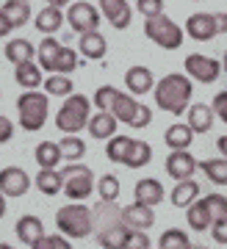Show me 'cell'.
Masks as SVG:
<instances>
[{
	"label": "cell",
	"mask_w": 227,
	"mask_h": 249,
	"mask_svg": "<svg viewBox=\"0 0 227 249\" xmlns=\"http://www.w3.org/2000/svg\"><path fill=\"white\" fill-rule=\"evenodd\" d=\"M95 230H97V244L103 249H125L131 232L122 219V208H116L114 202H103L95 208Z\"/></svg>",
	"instance_id": "1"
},
{
	"label": "cell",
	"mask_w": 227,
	"mask_h": 249,
	"mask_svg": "<svg viewBox=\"0 0 227 249\" xmlns=\"http://www.w3.org/2000/svg\"><path fill=\"white\" fill-rule=\"evenodd\" d=\"M189 100H191V78H186V75H166L155 83V103L158 108H164L169 111L172 116H183L189 111Z\"/></svg>",
	"instance_id": "2"
},
{
	"label": "cell",
	"mask_w": 227,
	"mask_h": 249,
	"mask_svg": "<svg viewBox=\"0 0 227 249\" xmlns=\"http://www.w3.org/2000/svg\"><path fill=\"white\" fill-rule=\"evenodd\" d=\"M56 227L70 238H86L95 232V211L86 205H64L56 213Z\"/></svg>",
	"instance_id": "3"
},
{
	"label": "cell",
	"mask_w": 227,
	"mask_h": 249,
	"mask_svg": "<svg viewBox=\"0 0 227 249\" xmlns=\"http://www.w3.org/2000/svg\"><path fill=\"white\" fill-rule=\"evenodd\" d=\"M47 111H50V97L42 94V91H25L17 97V116H19V127L34 133V130H42L44 119H47Z\"/></svg>",
	"instance_id": "4"
},
{
	"label": "cell",
	"mask_w": 227,
	"mask_h": 249,
	"mask_svg": "<svg viewBox=\"0 0 227 249\" xmlns=\"http://www.w3.org/2000/svg\"><path fill=\"white\" fill-rule=\"evenodd\" d=\"M92 122L89 116V100L83 94H72L64 100V106L56 114V127L67 136H75L78 130H83V124Z\"/></svg>",
	"instance_id": "5"
},
{
	"label": "cell",
	"mask_w": 227,
	"mask_h": 249,
	"mask_svg": "<svg viewBox=\"0 0 227 249\" xmlns=\"http://www.w3.org/2000/svg\"><path fill=\"white\" fill-rule=\"evenodd\" d=\"M61 178H64V194L80 202V199H86L92 191H95V175L89 166L83 163H70V166H64L61 169Z\"/></svg>",
	"instance_id": "6"
},
{
	"label": "cell",
	"mask_w": 227,
	"mask_h": 249,
	"mask_svg": "<svg viewBox=\"0 0 227 249\" xmlns=\"http://www.w3.org/2000/svg\"><path fill=\"white\" fill-rule=\"evenodd\" d=\"M144 34H147L150 42H155L164 50H177V47L183 45V31L169 17H164V14L161 17H150L144 22Z\"/></svg>",
	"instance_id": "7"
},
{
	"label": "cell",
	"mask_w": 227,
	"mask_h": 249,
	"mask_svg": "<svg viewBox=\"0 0 227 249\" xmlns=\"http://www.w3.org/2000/svg\"><path fill=\"white\" fill-rule=\"evenodd\" d=\"M67 22H70L72 31H78L80 36L92 34V31H97V25H100V11H97L92 3L80 0V3H72L70 6V11H67Z\"/></svg>",
	"instance_id": "8"
},
{
	"label": "cell",
	"mask_w": 227,
	"mask_h": 249,
	"mask_svg": "<svg viewBox=\"0 0 227 249\" xmlns=\"http://www.w3.org/2000/svg\"><path fill=\"white\" fill-rule=\"evenodd\" d=\"M28 19H31V6L25 0H6L0 6V34L6 36L11 31H17V28L25 25Z\"/></svg>",
	"instance_id": "9"
},
{
	"label": "cell",
	"mask_w": 227,
	"mask_h": 249,
	"mask_svg": "<svg viewBox=\"0 0 227 249\" xmlns=\"http://www.w3.org/2000/svg\"><path fill=\"white\" fill-rule=\"evenodd\" d=\"M222 70H225V67H222L216 58H208V55H200V53L186 55V72H189L197 83H213V80L222 75Z\"/></svg>",
	"instance_id": "10"
},
{
	"label": "cell",
	"mask_w": 227,
	"mask_h": 249,
	"mask_svg": "<svg viewBox=\"0 0 227 249\" xmlns=\"http://www.w3.org/2000/svg\"><path fill=\"white\" fill-rule=\"evenodd\" d=\"M186 34L191 36V39H197V42H210L216 34H222V22H219V17H213V14L200 11V14H191V17H189Z\"/></svg>",
	"instance_id": "11"
},
{
	"label": "cell",
	"mask_w": 227,
	"mask_h": 249,
	"mask_svg": "<svg viewBox=\"0 0 227 249\" xmlns=\"http://www.w3.org/2000/svg\"><path fill=\"white\" fill-rule=\"evenodd\" d=\"M28 188H31V178H28L25 169L6 166L0 172V191H3V196H22Z\"/></svg>",
	"instance_id": "12"
},
{
	"label": "cell",
	"mask_w": 227,
	"mask_h": 249,
	"mask_svg": "<svg viewBox=\"0 0 227 249\" xmlns=\"http://www.w3.org/2000/svg\"><path fill=\"white\" fill-rule=\"evenodd\" d=\"M197 166H200V163L194 160L191 152H186V150L169 152V158H166V175L175 178V180H191Z\"/></svg>",
	"instance_id": "13"
},
{
	"label": "cell",
	"mask_w": 227,
	"mask_h": 249,
	"mask_svg": "<svg viewBox=\"0 0 227 249\" xmlns=\"http://www.w3.org/2000/svg\"><path fill=\"white\" fill-rule=\"evenodd\" d=\"M100 9H103L105 19H108L116 31H125V28L131 25L133 11H131V6H128V0H100Z\"/></svg>",
	"instance_id": "14"
},
{
	"label": "cell",
	"mask_w": 227,
	"mask_h": 249,
	"mask_svg": "<svg viewBox=\"0 0 227 249\" xmlns=\"http://www.w3.org/2000/svg\"><path fill=\"white\" fill-rule=\"evenodd\" d=\"M122 219L131 230H150L152 222H155V213H152V208H147V205L133 202L128 208H122Z\"/></svg>",
	"instance_id": "15"
},
{
	"label": "cell",
	"mask_w": 227,
	"mask_h": 249,
	"mask_svg": "<svg viewBox=\"0 0 227 249\" xmlns=\"http://www.w3.org/2000/svg\"><path fill=\"white\" fill-rule=\"evenodd\" d=\"M64 53V45L61 42H56L53 36H44L42 45H39V67H42L44 72H58V58H61Z\"/></svg>",
	"instance_id": "16"
},
{
	"label": "cell",
	"mask_w": 227,
	"mask_h": 249,
	"mask_svg": "<svg viewBox=\"0 0 227 249\" xmlns=\"http://www.w3.org/2000/svg\"><path fill=\"white\" fill-rule=\"evenodd\" d=\"M116 116L111 111H100V114L92 116V122H89V133L100 139V142H111L114 136H116Z\"/></svg>",
	"instance_id": "17"
},
{
	"label": "cell",
	"mask_w": 227,
	"mask_h": 249,
	"mask_svg": "<svg viewBox=\"0 0 227 249\" xmlns=\"http://www.w3.org/2000/svg\"><path fill=\"white\" fill-rule=\"evenodd\" d=\"M186 222H189V227L197 232L202 230H210L213 227V213H210V208L205 199H197L194 205H189L186 208Z\"/></svg>",
	"instance_id": "18"
},
{
	"label": "cell",
	"mask_w": 227,
	"mask_h": 249,
	"mask_svg": "<svg viewBox=\"0 0 227 249\" xmlns=\"http://www.w3.org/2000/svg\"><path fill=\"white\" fill-rule=\"evenodd\" d=\"M164 186L152 178H144L136 183V202L139 205H147V208H155L158 202H164Z\"/></svg>",
	"instance_id": "19"
},
{
	"label": "cell",
	"mask_w": 227,
	"mask_h": 249,
	"mask_svg": "<svg viewBox=\"0 0 227 249\" xmlns=\"http://www.w3.org/2000/svg\"><path fill=\"white\" fill-rule=\"evenodd\" d=\"M14 232H17V238L22 241V244L34 247L36 241L44 235V224H42V219H39V216H22V219H17Z\"/></svg>",
	"instance_id": "20"
},
{
	"label": "cell",
	"mask_w": 227,
	"mask_h": 249,
	"mask_svg": "<svg viewBox=\"0 0 227 249\" xmlns=\"http://www.w3.org/2000/svg\"><path fill=\"white\" fill-rule=\"evenodd\" d=\"M125 83H128V89L133 94H147L155 86V78H152V72L147 67H131V70L125 72Z\"/></svg>",
	"instance_id": "21"
},
{
	"label": "cell",
	"mask_w": 227,
	"mask_h": 249,
	"mask_svg": "<svg viewBox=\"0 0 227 249\" xmlns=\"http://www.w3.org/2000/svg\"><path fill=\"white\" fill-rule=\"evenodd\" d=\"M3 53H6V58H9L14 67H17V64L34 61V55L39 53V50H36L28 39H11V42H6V50H3Z\"/></svg>",
	"instance_id": "22"
},
{
	"label": "cell",
	"mask_w": 227,
	"mask_h": 249,
	"mask_svg": "<svg viewBox=\"0 0 227 249\" xmlns=\"http://www.w3.org/2000/svg\"><path fill=\"white\" fill-rule=\"evenodd\" d=\"M210 124H213V106L194 103L189 108V127H191L194 133H208Z\"/></svg>",
	"instance_id": "23"
},
{
	"label": "cell",
	"mask_w": 227,
	"mask_h": 249,
	"mask_svg": "<svg viewBox=\"0 0 227 249\" xmlns=\"http://www.w3.org/2000/svg\"><path fill=\"white\" fill-rule=\"evenodd\" d=\"M197 196H200V183L197 180H180L172 188V205L175 208H189V205L197 202Z\"/></svg>",
	"instance_id": "24"
},
{
	"label": "cell",
	"mask_w": 227,
	"mask_h": 249,
	"mask_svg": "<svg viewBox=\"0 0 227 249\" xmlns=\"http://www.w3.org/2000/svg\"><path fill=\"white\" fill-rule=\"evenodd\" d=\"M14 80H17L22 89L34 91L36 86L42 83V72H39V64H34V61L17 64V67H14Z\"/></svg>",
	"instance_id": "25"
},
{
	"label": "cell",
	"mask_w": 227,
	"mask_h": 249,
	"mask_svg": "<svg viewBox=\"0 0 227 249\" xmlns=\"http://www.w3.org/2000/svg\"><path fill=\"white\" fill-rule=\"evenodd\" d=\"M164 142L172 152L175 150H189V144L194 142V130L189 127V124H172V127L166 130Z\"/></svg>",
	"instance_id": "26"
},
{
	"label": "cell",
	"mask_w": 227,
	"mask_h": 249,
	"mask_svg": "<svg viewBox=\"0 0 227 249\" xmlns=\"http://www.w3.org/2000/svg\"><path fill=\"white\" fill-rule=\"evenodd\" d=\"M139 106L141 103H136L133 97H128V94H116V100H114V106H111V114L119 119V122L125 124H133V119H136V114H139Z\"/></svg>",
	"instance_id": "27"
},
{
	"label": "cell",
	"mask_w": 227,
	"mask_h": 249,
	"mask_svg": "<svg viewBox=\"0 0 227 249\" xmlns=\"http://www.w3.org/2000/svg\"><path fill=\"white\" fill-rule=\"evenodd\" d=\"M105 50H108V45H105V36L100 34V31H92V34L80 36V53L86 55V58L97 61V58L105 55Z\"/></svg>",
	"instance_id": "28"
},
{
	"label": "cell",
	"mask_w": 227,
	"mask_h": 249,
	"mask_svg": "<svg viewBox=\"0 0 227 249\" xmlns=\"http://www.w3.org/2000/svg\"><path fill=\"white\" fill-rule=\"evenodd\" d=\"M61 147L56 142H42L36 147V163L42 166V169H56L58 163H61Z\"/></svg>",
	"instance_id": "29"
},
{
	"label": "cell",
	"mask_w": 227,
	"mask_h": 249,
	"mask_svg": "<svg viewBox=\"0 0 227 249\" xmlns=\"http://www.w3.org/2000/svg\"><path fill=\"white\" fill-rule=\"evenodd\" d=\"M64 22V14L61 9H56V6H47V9L39 11V17H36V31H42V34H56Z\"/></svg>",
	"instance_id": "30"
},
{
	"label": "cell",
	"mask_w": 227,
	"mask_h": 249,
	"mask_svg": "<svg viewBox=\"0 0 227 249\" xmlns=\"http://www.w3.org/2000/svg\"><path fill=\"white\" fill-rule=\"evenodd\" d=\"M200 169L205 172V178L216 186H227V158H208L200 160Z\"/></svg>",
	"instance_id": "31"
},
{
	"label": "cell",
	"mask_w": 227,
	"mask_h": 249,
	"mask_svg": "<svg viewBox=\"0 0 227 249\" xmlns=\"http://www.w3.org/2000/svg\"><path fill=\"white\" fill-rule=\"evenodd\" d=\"M36 186H39V191L47 196L53 194H58V191H64V178H61V172H56V169H42L39 175H36Z\"/></svg>",
	"instance_id": "32"
},
{
	"label": "cell",
	"mask_w": 227,
	"mask_h": 249,
	"mask_svg": "<svg viewBox=\"0 0 227 249\" xmlns=\"http://www.w3.org/2000/svg\"><path fill=\"white\" fill-rule=\"evenodd\" d=\"M131 147H133V139H128V136H114L111 142L105 144V155L114 163H125L128 155H131Z\"/></svg>",
	"instance_id": "33"
},
{
	"label": "cell",
	"mask_w": 227,
	"mask_h": 249,
	"mask_svg": "<svg viewBox=\"0 0 227 249\" xmlns=\"http://www.w3.org/2000/svg\"><path fill=\"white\" fill-rule=\"evenodd\" d=\"M150 158H152V147L147 142H141V139H133V147H131V155L125 160V166H131V169H141V166H147Z\"/></svg>",
	"instance_id": "34"
},
{
	"label": "cell",
	"mask_w": 227,
	"mask_h": 249,
	"mask_svg": "<svg viewBox=\"0 0 227 249\" xmlns=\"http://www.w3.org/2000/svg\"><path fill=\"white\" fill-rule=\"evenodd\" d=\"M158 249H191V241H189V235L183 230L169 227V230H164V235L158 241Z\"/></svg>",
	"instance_id": "35"
},
{
	"label": "cell",
	"mask_w": 227,
	"mask_h": 249,
	"mask_svg": "<svg viewBox=\"0 0 227 249\" xmlns=\"http://www.w3.org/2000/svg\"><path fill=\"white\" fill-rule=\"evenodd\" d=\"M44 91L50 97H72V80L67 75H50L44 80Z\"/></svg>",
	"instance_id": "36"
},
{
	"label": "cell",
	"mask_w": 227,
	"mask_h": 249,
	"mask_svg": "<svg viewBox=\"0 0 227 249\" xmlns=\"http://www.w3.org/2000/svg\"><path fill=\"white\" fill-rule=\"evenodd\" d=\"M97 191H100L103 202H116V196H119V180L114 178V175H103V178L97 180Z\"/></svg>",
	"instance_id": "37"
},
{
	"label": "cell",
	"mask_w": 227,
	"mask_h": 249,
	"mask_svg": "<svg viewBox=\"0 0 227 249\" xmlns=\"http://www.w3.org/2000/svg\"><path fill=\"white\" fill-rule=\"evenodd\" d=\"M61 155L67 160H78V158H83L86 155V144L80 142L78 136H67V139H61Z\"/></svg>",
	"instance_id": "38"
},
{
	"label": "cell",
	"mask_w": 227,
	"mask_h": 249,
	"mask_svg": "<svg viewBox=\"0 0 227 249\" xmlns=\"http://www.w3.org/2000/svg\"><path fill=\"white\" fill-rule=\"evenodd\" d=\"M116 94H119V89H114V86H100V89L95 91V106L100 108V111H111Z\"/></svg>",
	"instance_id": "39"
},
{
	"label": "cell",
	"mask_w": 227,
	"mask_h": 249,
	"mask_svg": "<svg viewBox=\"0 0 227 249\" xmlns=\"http://www.w3.org/2000/svg\"><path fill=\"white\" fill-rule=\"evenodd\" d=\"M205 202H208L210 213H213V222L227 216V196L225 194H208V196H205Z\"/></svg>",
	"instance_id": "40"
},
{
	"label": "cell",
	"mask_w": 227,
	"mask_h": 249,
	"mask_svg": "<svg viewBox=\"0 0 227 249\" xmlns=\"http://www.w3.org/2000/svg\"><path fill=\"white\" fill-rule=\"evenodd\" d=\"M31 249H72V247H70V241L61 238V235H42Z\"/></svg>",
	"instance_id": "41"
},
{
	"label": "cell",
	"mask_w": 227,
	"mask_h": 249,
	"mask_svg": "<svg viewBox=\"0 0 227 249\" xmlns=\"http://www.w3.org/2000/svg\"><path fill=\"white\" fill-rule=\"evenodd\" d=\"M75 67H78V53L70 50V47H64L61 58H58V72H56V75H70Z\"/></svg>",
	"instance_id": "42"
},
{
	"label": "cell",
	"mask_w": 227,
	"mask_h": 249,
	"mask_svg": "<svg viewBox=\"0 0 227 249\" xmlns=\"http://www.w3.org/2000/svg\"><path fill=\"white\" fill-rule=\"evenodd\" d=\"M136 9L144 14V17H161V9H164V0H136Z\"/></svg>",
	"instance_id": "43"
},
{
	"label": "cell",
	"mask_w": 227,
	"mask_h": 249,
	"mask_svg": "<svg viewBox=\"0 0 227 249\" xmlns=\"http://www.w3.org/2000/svg\"><path fill=\"white\" fill-rule=\"evenodd\" d=\"M125 249H152V247H150L147 232H144V230H133L131 238H128V247H125Z\"/></svg>",
	"instance_id": "44"
},
{
	"label": "cell",
	"mask_w": 227,
	"mask_h": 249,
	"mask_svg": "<svg viewBox=\"0 0 227 249\" xmlns=\"http://www.w3.org/2000/svg\"><path fill=\"white\" fill-rule=\"evenodd\" d=\"M213 114H216L219 119L227 124V89L219 91L216 97H213Z\"/></svg>",
	"instance_id": "45"
},
{
	"label": "cell",
	"mask_w": 227,
	"mask_h": 249,
	"mask_svg": "<svg viewBox=\"0 0 227 249\" xmlns=\"http://www.w3.org/2000/svg\"><path fill=\"white\" fill-rule=\"evenodd\" d=\"M210 235H213V241H216V244H227V216H225V219H216V222H213V227H210Z\"/></svg>",
	"instance_id": "46"
},
{
	"label": "cell",
	"mask_w": 227,
	"mask_h": 249,
	"mask_svg": "<svg viewBox=\"0 0 227 249\" xmlns=\"http://www.w3.org/2000/svg\"><path fill=\"white\" fill-rule=\"evenodd\" d=\"M150 122H152V111H150V106H139V114H136V119H133L131 127L141 130V127H147Z\"/></svg>",
	"instance_id": "47"
},
{
	"label": "cell",
	"mask_w": 227,
	"mask_h": 249,
	"mask_svg": "<svg viewBox=\"0 0 227 249\" xmlns=\"http://www.w3.org/2000/svg\"><path fill=\"white\" fill-rule=\"evenodd\" d=\"M0 139L3 142H11V119H6V116L0 119Z\"/></svg>",
	"instance_id": "48"
},
{
	"label": "cell",
	"mask_w": 227,
	"mask_h": 249,
	"mask_svg": "<svg viewBox=\"0 0 227 249\" xmlns=\"http://www.w3.org/2000/svg\"><path fill=\"white\" fill-rule=\"evenodd\" d=\"M219 152H222V158H227V136H219Z\"/></svg>",
	"instance_id": "49"
},
{
	"label": "cell",
	"mask_w": 227,
	"mask_h": 249,
	"mask_svg": "<svg viewBox=\"0 0 227 249\" xmlns=\"http://www.w3.org/2000/svg\"><path fill=\"white\" fill-rule=\"evenodd\" d=\"M67 3H70V0H47V6H56V9H61Z\"/></svg>",
	"instance_id": "50"
},
{
	"label": "cell",
	"mask_w": 227,
	"mask_h": 249,
	"mask_svg": "<svg viewBox=\"0 0 227 249\" xmlns=\"http://www.w3.org/2000/svg\"><path fill=\"white\" fill-rule=\"evenodd\" d=\"M219 22H222V31H227V14H222V17H219Z\"/></svg>",
	"instance_id": "51"
},
{
	"label": "cell",
	"mask_w": 227,
	"mask_h": 249,
	"mask_svg": "<svg viewBox=\"0 0 227 249\" xmlns=\"http://www.w3.org/2000/svg\"><path fill=\"white\" fill-rule=\"evenodd\" d=\"M222 67H225V75H227V53H225V64H222Z\"/></svg>",
	"instance_id": "52"
},
{
	"label": "cell",
	"mask_w": 227,
	"mask_h": 249,
	"mask_svg": "<svg viewBox=\"0 0 227 249\" xmlns=\"http://www.w3.org/2000/svg\"><path fill=\"white\" fill-rule=\"evenodd\" d=\"M191 249H208V247H202V244H197V247H191Z\"/></svg>",
	"instance_id": "53"
},
{
	"label": "cell",
	"mask_w": 227,
	"mask_h": 249,
	"mask_svg": "<svg viewBox=\"0 0 227 249\" xmlns=\"http://www.w3.org/2000/svg\"><path fill=\"white\" fill-rule=\"evenodd\" d=\"M0 249H14V247H9V244H3V247H0Z\"/></svg>",
	"instance_id": "54"
},
{
	"label": "cell",
	"mask_w": 227,
	"mask_h": 249,
	"mask_svg": "<svg viewBox=\"0 0 227 249\" xmlns=\"http://www.w3.org/2000/svg\"><path fill=\"white\" fill-rule=\"evenodd\" d=\"M25 3H28V0H25Z\"/></svg>",
	"instance_id": "55"
}]
</instances>
